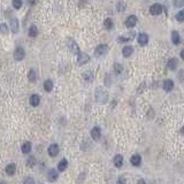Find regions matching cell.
I'll list each match as a JSON object with an SVG mask.
<instances>
[{
	"label": "cell",
	"instance_id": "cell-1",
	"mask_svg": "<svg viewBox=\"0 0 184 184\" xmlns=\"http://www.w3.org/2000/svg\"><path fill=\"white\" fill-rule=\"evenodd\" d=\"M96 98L97 100L101 103V104H106L107 103V99H108V96H107V92L105 91L104 89L101 88H98L96 90Z\"/></svg>",
	"mask_w": 184,
	"mask_h": 184
},
{
	"label": "cell",
	"instance_id": "cell-2",
	"mask_svg": "<svg viewBox=\"0 0 184 184\" xmlns=\"http://www.w3.org/2000/svg\"><path fill=\"white\" fill-rule=\"evenodd\" d=\"M107 51H108V46L106 44H101V45H99L98 47L96 48V57H103V55H105L107 53Z\"/></svg>",
	"mask_w": 184,
	"mask_h": 184
},
{
	"label": "cell",
	"instance_id": "cell-3",
	"mask_svg": "<svg viewBox=\"0 0 184 184\" xmlns=\"http://www.w3.org/2000/svg\"><path fill=\"white\" fill-rule=\"evenodd\" d=\"M126 27L127 28H133L135 25L137 24V16L136 15H130V16H128L127 20H126Z\"/></svg>",
	"mask_w": 184,
	"mask_h": 184
},
{
	"label": "cell",
	"instance_id": "cell-4",
	"mask_svg": "<svg viewBox=\"0 0 184 184\" xmlns=\"http://www.w3.org/2000/svg\"><path fill=\"white\" fill-rule=\"evenodd\" d=\"M24 57H25V52H24V50L21 46L19 47H16L14 52V58L15 60H17V61H21V60H23Z\"/></svg>",
	"mask_w": 184,
	"mask_h": 184
},
{
	"label": "cell",
	"instance_id": "cell-5",
	"mask_svg": "<svg viewBox=\"0 0 184 184\" xmlns=\"http://www.w3.org/2000/svg\"><path fill=\"white\" fill-rule=\"evenodd\" d=\"M162 6L160 4H153V5L150 7V13L152 15H160L162 13Z\"/></svg>",
	"mask_w": 184,
	"mask_h": 184
},
{
	"label": "cell",
	"instance_id": "cell-6",
	"mask_svg": "<svg viewBox=\"0 0 184 184\" xmlns=\"http://www.w3.org/2000/svg\"><path fill=\"white\" fill-rule=\"evenodd\" d=\"M90 61V57L86 54V53H80L78 54V58H77V62H78V65H85V63H88Z\"/></svg>",
	"mask_w": 184,
	"mask_h": 184
},
{
	"label": "cell",
	"instance_id": "cell-7",
	"mask_svg": "<svg viewBox=\"0 0 184 184\" xmlns=\"http://www.w3.org/2000/svg\"><path fill=\"white\" fill-rule=\"evenodd\" d=\"M19 28H20L19 20L16 19V17H12L10 19V29H12V31L14 33H17L19 32Z\"/></svg>",
	"mask_w": 184,
	"mask_h": 184
},
{
	"label": "cell",
	"instance_id": "cell-8",
	"mask_svg": "<svg viewBox=\"0 0 184 184\" xmlns=\"http://www.w3.org/2000/svg\"><path fill=\"white\" fill-rule=\"evenodd\" d=\"M47 152L51 156H57L58 154H59V145H58V144H52V145H50Z\"/></svg>",
	"mask_w": 184,
	"mask_h": 184
},
{
	"label": "cell",
	"instance_id": "cell-9",
	"mask_svg": "<svg viewBox=\"0 0 184 184\" xmlns=\"http://www.w3.org/2000/svg\"><path fill=\"white\" fill-rule=\"evenodd\" d=\"M138 43H139V45L145 46L147 43H148V36H147L146 33H139L138 35Z\"/></svg>",
	"mask_w": 184,
	"mask_h": 184
},
{
	"label": "cell",
	"instance_id": "cell-10",
	"mask_svg": "<svg viewBox=\"0 0 184 184\" xmlns=\"http://www.w3.org/2000/svg\"><path fill=\"white\" fill-rule=\"evenodd\" d=\"M91 137L95 139V141H99L100 137H101V131L98 127H95L91 130Z\"/></svg>",
	"mask_w": 184,
	"mask_h": 184
},
{
	"label": "cell",
	"instance_id": "cell-11",
	"mask_svg": "<svg viewBox=\"0 0 184 184\" xmlns=\"http://www.w3.org/2000/svg\"><path fill=\"white\" fill-rule=\"evenodd\" d=\"M173 89H174V82L171 80H166L163 82V90H165L166 92H169Z\"/></svg>",
	"mask_w": 184,
	"mask_h": 184
},
{
	"label": "cell",
	"instance_id": "cell-12",
	"mask_svg": "<svg viewBox=\"0 0 184 184\" xmlns=\"http://www.w3.org/2000/svg\"><path fill=\"white\" fill-rule=\"evenodd\" d=\"M47 177L48 179L51 181V182H54V181H57L58 177H59V175H58V171L55 169H50L47 173Z\"/></svg>",
	"mask_w": 184,
	"mask_h": 184
},
{
	"label": "cell",
	"instance_id": "cell-13",
	"mask_svg": "<svg viewBox=\"0 0 184 184\" xmlns=\"http://www.w3.org/2000/svg\"><path fill=\"white\" fill-rule=\"evenodd\" d=\"M113 163H114V166H115V167L120 168V167L123 165V156H121V154L115 156H114V159H113Z\"/></svg>",
	"mask_w": 184,
	"mask_h": 184
},
{
	"label": "cell",
	"instance_id": "cell-14",
	"mask_svg": "<svg viewBox=\"0 0 184 184\" xmlns=\"http://www.w3.org/2000/svg\"><path fill=\"white\" fill-rule=\"evenodd\" d=\"M130 162H131L132 166H135V167H138V166L141 165V162H142V158H141V156H138V154H135V156H131V159H130Z\"/></svg>",
	"mask_w": 184,
	"mask_h": 184
},
{
	"label": "cell",
	"instance_id": "cell-15",
	"mask_svg": "<svg viewBox=\"0 0 184 184\" xmlns=\"http://www.w3.org/2000/svg\"><path fill=\"white\" fill-rule=\"evenodd\" d=\"M69 48H70V51L74 54H80V47H78V45L76 44V42H74V40H70L69 42Z\"/></svg>",
	"mask_w": 184,
	"mask_h": 184
},
{
	"label": "cell",
	"instance_id": "cell-16",
	"mask_svg": "<svg viewBox=\"0 0 184 184\" xmlns=\"http://www.w3.org/2000/svg\"><path fill=\"white\" fill-rule=\"evenodd\" d=\"M133 53V47L132 46H124L122 51V54L124 58H129Z\"/></svg>",
	"mask_w": 184,
	"mask_h": 184
},
{
	"label": "cell",
	"instance_id": "cell-17",
	"mask_svg": "<svg viewBox=\"0 0 184 184\" xmlns=\"http://www.w3.org/2000/svg\"><path fill=\"white\" fill-rule=\"evenodd\" d=\"M39 103H40V98H39L38 95H32L30 97V104H31V106L36 107V106L39 105Z\"/></svg>",
	"mask_w": 184,
	"mask_h": 184
},
{
	"label": "cell",
	"instance_id": "cell-18",
	"mask_svg": "<svg viewBox=\"0 0 184 184\" xmlns=\"http://www.w3.org/2000/svg\"><path fill=\"white\" fill-rule=\"evenodd\" d=\"M15 171H16V166L14 163H9V165H7L6 167V173L9 175V176H13L15 174Z\"/></svg>",
	"mask_w": 184,
	"mask_h": 184
},
{
	"label": "cell",
	"instance_id": "cell-19",
	"mask_svg": "<svg viewBox=\"0 0 184 184\" xmlns=\"http://www.w3.org/2000/svg\"><path fill=\"white\" fill-rule=\"evenodd\" d=\"M177 60L175 59V58H173V59H169L168 60V63H167V66H168V68H169L170 70H175L176 69V67H177Z\"/></svg>",
	"mask_w": 184,
	"mask_h": 184
},
{
	"label": "cell",
	"instance_id": "cell-20",
	"mask_svg": "<svg viewBox=\"0 0 184 184\" xmlns=\"http://www.w3.org/2000/svg\"><path fill=\"white\" fill-rule=\"evenodd\" d=\"M44 90L46 92H51L53 90V82L51 80H47L44 82Z\"/></svg>",
	"mask_w": 184,
	"mask_h": 184
},
{
	"label": "cell",
	"instance_id": "cell-21",
	"mask_svg": "<svg viewBox=\"0 0 184 184\" xmlns=\"http://www.w3.org/2000/svg\"><path fill=\"white\" fill-rule=\"evenodd\" d=\"M171 42L174 43L175 45H177V44H179V42H181V38H179V33L177 32V31H173V32H171Z\"/></svg>",
	"mask_w": 184,
	"mask_h": 184
},
{
	"label": "cell",
	"instance_id": "cell-22",
	"mask_svg": "<svg viewBox=\"0 0 184 184\" xmlns=\"http://www.w3.org/2000/svg\"><path fill=\"white\" fill-rule=\"evenodd\" d=\"M28 35L30 36V37H37L38 35V29L36 25H31L30 28H29V31H28Z\"/></svg>",
	"mask_w": 184,
	"mask_h": 184
},
{
	"label": "cell",
	"instance_id": "cell-23",
	"mask_svg": "<svg viewBox=\"0 0 184 184\" xmlns=\"http://www.w3.org/2000/svg\"><path fill=\"white\" fill-rule=\"evenodd\" d=\"M67 167H68V161H67L66 159H62V160L59 162V165H58V169H59V171H63Z\"/></svg>",
	"mask_w": 184,
	"mask_h": 184
},
{
	"label": "cell",
	"instance_id": "cell-24",
	"mask_svg": "<svg viewBox=\"0 0 184 184\" xmlns=\"http://www.w3.org/2000/svg\"><path fill=\"white\" fill-rule=\"evenodd\" d=\"M21 150H22V152H23L24 154L29 153V152L31 151V143H30V142H25L23 145H22Z\"/></svg>",
	"mask_w": 184,
	"mask_h": 184
},
{
	"label": "cell",
	"instance_id": "cell-25",
	"mask_svg": "<svg viewBox=\"0 0 184 184\" xmlns=\"http://www.w3.org/2000/svg\"><path fill=\"white\" fill-rule=\"evenodd\" d=\"M104 25H105V28L107 29V30H111V29L113 28V25H114L113 20L111 19V17H107V19L104 21Z\"/></svg>",
	"mask_w": 184,
	"mask_h": 184
},
{
	"label": "cell",
	"instance_id": "cell-26",
	"mask_svg": "<svg viewBox=\"0 0 184 184\" xmlns=\"http://www.w3.org/2000/svg\"><path fill=\"white\" fill-rule=\"evenodd\" d=\"M28 80L30 81V82H36V80H37V74H36V71L33 70V69H31V70L29 71Z\"/></svg>",
	"mask_w": 184,
	"mask_h": 184
},
{
	"label": "cell",
	"instance_id": "cell-27",
	"mask_svg": "<svg viewBox=\"0 0 184 184\" xmlns=\"http://www.w3.org/2000/svg\"><path fill=\"white\" fill-rule=\"evenodd\" d=\"M36 159H35V156H30L28 160H27V166H28L29 168H33L35 166H36Z\"/></svg>",
	"mask_w": 184,
	"mask_h": 184
},
{
	"label": "cell",
	"instance_id": "cell-28",
	"mask_svg": "<svg viewBox=\"0 0 184 184\" xmlns=\"http://www.w3.org/2000/svg\"><path fill=\"white\" fill-rule=\"evenodd\" d=\"M114 70H115V74H121L122 73V70H123V67H122V65L121 63H114Z\"/></svg>",
	"mask_w": 184,
	"mask_h": 184
},
{
	"label": "cell",
	"instance_id": "cell-29",
	"mask_svg": "<svg viewBox=\"0 0 184 184\" xmlns=\"http://www.w3.org/2000/svg\"><path fill=\"white\" fill-rule=\"evenodd\" d=\"M176 20L178 21V22H184V9L183 10H179L178 13L176 14Z\"/></svg>",
	"mask_w": 184,
	"mask_h": 184
},
{
	"label": "cell",
	"instance_id": "cell-30",
	"mask_svg": "<svg viewBox=\"0 0 184 184\" xmlns=\"http://www.w3.org/2000/svg\"><path fill=\"white\" fill-rule=\"evenodd\" d=\"M13 7L15 9H20L22 7V0H13Z\"/></svg>",
	"mask_w": 184,
	"mask_h": 184
},
{
	"label": "cell",
	"instance_id": "cell-31",
	"mask_svg": "<svg viewBox=\"0 0 184 184\" xmlns=\"http://www.w3.org/2000/svg\"><path fill=\"white\" fill-rule=\"evenodd\" d=\"M173 4H174L175 7L181 8V7H183L184 6V0H174V1H173Z\"/></svg>",
	"mask_w": 184,
	"mask_h": 184
},
{
	"label": "cell",
	"instance_id": "cell-32",
	"mask_svg": "<svg viewBox=\"0 0 184 184\" xmlns=\"http://www.w3.org/2000/svg\"><path fill=\"white\" fill-rule=\"evenodd\" d=\"M84 78L88 82H90V81H92V78H93V75H92V73L91 71H86L84 74Z\"/></svg>",
	"mask_w": 184,
	"mask_h": 184
},
{
	"label": "cell",
	"instance_id": "cell-33",
	"mask_svg": "<svg viewBox=\"0 0 184 184\" xmlns=\"http://www.w3.org/2000/svg\"><path fill=\"white\" fill-rule=\"evenodd\" d=\"M0 30H1V33L2 35H6L7 31H8V29H7V25L5 23H1L0 24Z\"/></svg>",
	"mask_w": 184,
	"mask_h": 184
},
{
	"label": "cell",
	"instance_id": "cell-34",
	"mask_svg": "<svg viewBox=\"0 0 184 184\" xmlns=\"http://www.w3.org/2000/svg\"><path fill=\"white\" fill-rule=\"evenodd\" d=\"M116 184H126V178L123 177V176H120L118 179V183Z\"/></svg>",
	"mask_w": 184,
	"mask_h": 184
},
{
	"label": "cell",
	"instance_id": "cell-35",
	"mask_svg": "<svg viewBox=\"0 0 184 184\" xmlns=\"http://www.w3.org/2000/svg\"><path fill=\"white\" fill-rule=\"evenodd\" d=\"M33 183H35V182H33V178H31V177H28V178L23 182V184H33Z\"/></svg>",
	"mask_w": 184,
	"mask_h": 184
},
{
	"label": "cell",
	"instance_id": "cell-36",
	"mask_svg": "<svg viewBox=\"0 0 184 184\" xmlns=\"http://www.w3.org/2000/svg\"><path fill=\"white\" fill-rule=\"evenodd\" d=\"M178 78H179V81H181V82H183V81H184V70H181V71H179Z\"/></svg>",
	"mask_w": 184,
	"mask_h": 184
},
{
	"label": "cell",
	"instance_id": "cell-37",
	"mask_svg": "<svg viewBox=\"0 0 184 184\" xmlns=\"http://www.w3.org/2000/svg\"><path fill=\"white\" fill-rule=\"evenodd\" d=\"M123 8H124V5H123L122 2H120V4H118V12H123Z\"/></svg>",
	"mask_w": 184,
	"mask_h": 184
},
{
	"label": "cell",
	"instance_id": "cell-38",
	"mask_svg": "<svg viewBox=\"0 0 184 184\" xmlns=\"http://www.w3.org/2000/svg\"><path fill=\"white\" fill-rule=\"evenodd\" d=\"M137 184H146V183H145V181H144V179L141 178L139 181H138V183H137Z\"/></svg>",
	"mask_w": 184,
	"mask_h": 184
},
{
	"label": "cell",
	"instance_id": "cell-39",
	"mask_svg": "<svg viewBox=\"0 0 184 184\" xmlns=\"http://www.w3.org/2000/svg\"><path fill=\"white\" fill-rule=\"evenodd\" d=\"M181 58H182V59L184 60V48L182 50V51H181Z\"/></svg>",
	"mask_w": 184,
	"mask_h": 184
},
{
	"label": "cell",
	"instance_id": "cell-40",
	"mask_svg": "<svg viewBox=\"0 0 184 184\" xmlns=\"http://www.w3.org/2000/svg\"><path fill=\"white\" fill-rule=\"evenodd\" d=\"M181 133H182V135H184V127L181 129Z\"/></svg>",
	"mask_w": 184,
	"mask_h": 184
},
{
	"label": "cell",
	"instance_id": "cell-41",
	"mask_svg": "<svg viewBox=\"0 0 184 184\" xmlns=\"http://www.w3.org/2000/svg\"><path fill=\"white\" fill-rule=\"evenodd\" d=\"M1 184H6V183H5V182H1Z\"/></svg>",
	"mask_w": 184,
	"mask_h": 184
}]
</instances>
